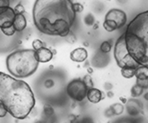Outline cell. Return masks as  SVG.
<instances>
[{
	"label": "cell",
	"instance_id": "6da1fadb",
	"mask_svg": "<svg viewBox=\"0 0 148 123\" xmlns=\"http://www.w3.org/2000/svg\"><path fill=\"white\" fill-rule=\"evenodd\" d=\"M71 0H35L32 20L40 33L66 37L76 20Z\"/></svg>",
	"mask_w": 148,
	"mask_h": 123
},
{
	"label": "cell",
	"instance_id": "7a4b0ae2",
	"mask_svg": "<svg viewBox=\"0 0 148 123\" xmlns=\"http://www.w3.org/2000/svg\"><path fill=\"white\" fill-rule=\"evenodd\" d=\"M0 102L16 120H25L35 106V97L26 81L0 71Z\"/></svg>",
	"mask_w": 148,
	"mask_h": 123
},
{
	"label": "cell",
	"instance_id": "3957f363",
	"mask_svg": "<svg viewBox=\"0 0 148 123\" xmlns=\"http://www.w3.org/2000/svg\"><path fill=\"white\" fill-rule=\"evenodd\" d=\"M123 34L132 58L139 65L148 67V10L134 17Z\"/></svg>",
	"mask_w": 148,
	"mask_h": 123
},
{
	"label": "cell",
	"instance_id": "277c9868",
	"mask_svg": "<svg viewBox=\"0 0 148 123\" xmlns=\"http://www.w3.org/2000/svg\"><path fill=\"white\" fill-rule=\"evenodd\" d=\"M39 61L34 49H20L7 57L6 66L11 76L17 79L28 78L37 70Z\"/></svg>",
	"mask_w": 148,
	"mask_h": 123
},
{
	"label": "cell",
	"instance_id": "5b68a950",
	"mask_svg": "<svg viewBox=\"0 0 148 123\" xmlns=\"http://www.w3.org/2000/svg\"><path fill=\"white\" fill-rule=\"evenodd\" d=\"M114 57L117 62V65L120 69H127V68H136L139 66L138 63L134 60L130 54L125 42L124 34H121L116 41L114 45Z\"/></svg>",
	"mask_w": 148,
	"mask_h": 123
},
{
	"label": "cell",
	"instance_id": "8992f818",
	"mask_svg": "<svg viewBox=\"0 0 148 123\" xmlns=\"http://www.w3.org/2000/svg\"><path fill=\"white\" fill-rule=\"evenodd\" d=\"M127 23V14L119 8H112L108 11L105 16V20L103 22L104 29L108 31H112L122 28Z\"/></svg>",
	"mask_w": 148,
	"mask_h": 123
},
{
	"label": "cell",
	"instance_id": "52a82bcc",
	"mask_svg": "<svg viewBox=\"0 0 148 123\" xmlns=\"http://www.w3.org/2000/svg\"><path fill=\"white\" fill-rule=\"evenodd\" d=\"M88 87L82 79H74L67 84L66 93L74 102H82L86 98Z\"/></svg>",
	"mask_w": 148,
	"mask_h": 123
},
{
	"label": "cell",
	"instance_id": "ba28073f",
	"mask_svg": "<svg viewBox=\"0 0 148 123\" xmlns=\"http://www.w3.org/2000/svg\"><path fill=\"white\" fill-rule=\"evenodd\" d=\"M16 13L11 7L0 8V29L6 28L13 24Z\"/></svg>",
	"mask_w": 148,
	"mask_h": 123
},
{
	"label": "cell",
	"instance_id": "9c48e42d",
	"mask_svg": "<svg viewBox=\"0 0 148 123\" xmlns=\"http://www.w3.org/2000/svg\"><path fill=\"white\" fill-rule=\"evenodd\" d=\"M126 110L129 116L137 117L143 112V105L137 99H129L126 104Z\"/></svg>",
	"mask_w": 148,
	"mask_h": 123
},
{
	"label": "cell",
	"instance_id": "30bf717a",
	"mask_svg": "<svg viewBox=\"0 0 148 123\" xmlns=\"http://www.w3.org/2000/svg\"><path fill=\"white\" fill-rule=\"evenodd\" d=\"M69 57L73 61V62H78V63H82L84 62L87 57H88V52L86 48L84 47H78L75 48L74 50L71 52L69 54Z\"/></svg>",
	"mask_w": 148,
	"mask_h": 123
},
{
	"label": "cell",
	"instance_id": "8fae6325",
	"mask_svg": "<svg viewBox=\"0 0 148 123\" xmlns=\"http://www.w3.org/2000/svg\"><path fill=\"white\" fill-rule=\"evenodd\" d=\"M105 94L100 91L99 89L97 88H90L88 89V92H87V95H86V98L88 99V101L92 104H97L99 103L100 101H102L104 98H105Z\"/></svg>",
	"mask_w": 148,
	"mask_h": 123
},
{
	"label": "cell",
	"instance_id": "7c38bea8",
	"mask_svg": "<svg viewBox=\"0 0 148 123\" xmlns=\"http://www.w3.org/2000/svg\"><path fill=\"white\" fill-rule=\"evenodd\" d=\"M36 57L38 59V61L40 63H46L49 62L51 59L53 58L54 54L52 52V49H50L48 47H43L39 50L35 51Z\"/></svg>",
	"mask_w": 148,
	"mask_h": 123
},
{
	"label": "cell",
	"instance_id": "4fadbf2b",
	"mask_svg": "<svg viewBox=\"0 0 148 123\" xmlns=\"http://www.w3.org/2000/svg\"><path fill=\"white\" fill-rule=\"evenodd\" d=\"M108 61H109V57L106 56V54L98 51L92 59V65L96 68H103L108 65Z\"/></svg>",
	"mask_w": 148,
	"mask_h": 123
},
{
	"label": "cell",
	"instance_id": "5bb4252c",
	"mask_svg": "<svg viewBox=\"0 0 148 123\" xmlns=\"http://www.w3.org/2000/svg\"><path fill=\"white\" fill-rule=\"evenodd\" d=\"M12 25L17 33H21V31H24L27 27V20L24 14H16Z\"/></svg>",
	"mask_w": 148,
	"mask_h": 123
},
{
	"label": "cell",
	"instance_id": "9a60e30c",
	"mask_svg": "<svg viewBox=\"0 0 148 123\" xmlns=\"http://www.w3.org/2000/svg\"><path fill=\"white\" fill-rule=\"evenodd\" d=\"M136 80H146L148 79V67L139 65L135 70Z\"/></svg>",
	"mask_w": 148,
	"mask_h": 123
},
{
	"label": "cell",
	"instance_id": "2e32d148",
	"mask_svg": "<svg viewBox=\"0 0 148 123\" xmlns=\"http://www.w3.org/2000/svg\"><path fill=\"white\" fill-rule=\"evenodd\" d=\"M43 115L46 118H51L55 116V109L52 105L46 103L43 107Z\"/></svg>",
	"mask_w": 148,
	"mask_h": 123
},
{
	"label": "cell",
	"instance_id": "e0dca14e",
	"mask_svg": "<svg viewBox=\"0 0 148 123\" xmlns=\"http://www.w3.org/2000/svg\"><path fill=\"white\" fill-rule=\"evenodd\" d=\"M112 44H113V41L111 39L104 41V42H102L100 44L99 51L104 54H108L111 51V49H112Z\"/></svg>",
	"mask_w": 148,
	"mask_h": 123
},
{
	"label": "cell",
	"instance_id": "ac0fdd59",
	"mask_svg": "<svg viewBox=\"0 0 148 123\" xmlns=\"http://www.w3.org/2000/svg\"><path fill=\"white\" fill-rule=\"evenodd\" d=\"M143 92H145V90H143L140 85L134 84L132 87V89H131V96L132 98L140 97L141 95L143 94Z\"/></svg>",
	"mask_w": 148,
	"mask_h": 123
},
{
	"label": "cell",
	"instance_id": "d6986e66",
	"mask_svg": "<svg viewBox=\"0 0 148 123\" xmlns=\"http://www.w3.org/2000/svg\"><path fill=\"white\" fill-rule=\"evenodd\" d=\"M135 70L134 68H127V69H121L120 73L125 79H132L135 77Z\"/></svg>",
	"mask_w": 148,
	"mask_h": 123
},
{
	"label": "cell",
	"instance_id": "ffe728a7",
	"mask_svg": "<svg viewBox=\"0 0 148 123\" xmlns=\"http://www.w3.org/2000/svg\"><path fill=\"white\" fill-rule=\"evenodd\" d=\"M110 107L112 108V110L115 114V116H119L124 112L125 107L124 105H122L121 103H115L112 106H110Z\"/></svg>",
	"mask_w": 148,
	"mask_h": 123
},
{
	"label": "cell",
	"instance_id": "44dd1931",
	"mask_svg": "<svg viewBox=\"0 0 148 123\" xmlns=\"http://www.w3.org/2000/svg\"><path fill=\"white\" fill-rule=\"evenodd\" d=\"M32 49H34V51H37V50H39L41 48L45 47L46 44L40 39H34V41H32Z\"/></svg>",
	"mask_w": 148,
	"mask_h": 123
},
{
	"label": "cell",
	"instance_id": "7402d4cb",
	"mask_svg": "<svg viewBox=\"0 0 148 123\" xmlns=\"http://www.w3.org/2000/svg\"><path fill=\"white\" fill-rule=\"evenodd\" d=\"M0 31H1V33H2L4 35L8 36V37H10V36H13L14 34H15V33H17L16 30L14 29L13 25L8 26V27H6V28H2V29H0Z\"/></svg>",
	"mask_w": 148,
	"mask_h": 123
},
{
	"label": "cell",
	"instance_id": "603a6c76",
	"mask_svg": "<svg viewBox=\"0 0 148 123\" xmlns=\"http://www.w3.org/2000/svg\"><path fill=\"white\" fill-rule=\"evenodd\" d=\"M83 21H84L85 25L87 26H92L94 23L95 22V16L89 13V14H87L84 18H83Z\"/></svg>",
	"mask_w": 148,
	"mask_h": 123
},
{
	"label": "cell",
	"instance_id": "cb8c5ba5",
	"mask_svg": "<svg viewBox=\"0 0 148 123\" xmlns=\"http://www.w3.org/2000/svg\"><path fill=\"white\" fill-rule=\"evenodd\" d=\"M82 81H84V83L86 84V86L88 87V89L92 88L94 87V81H92V78L91 77L90 74H87L82 78Z\"/></svg>",
	"mask_w": 148,
	"mask_h": 123
},
{
	"label": "cell",
	"instance_id": "d4e9b609",
	"mask_svg": "<svg viewBox=\"0 0 148 123\" xmlns=\"http://www.w3.org/2000/svg\"><path fill=\"white\" fill-rule=\"evenodd\" d=\"M13 10L15 11L16 14H24L25 13V8L21 3H18L17 5L13 8Z\"/></svg>",
	"mask_w": 148,
	"mask_h": 123
},
{
	"label": "cell",
	"instance_id": "484cf974",
	"mask_svg": "<svg viewBox=\"0 0 148 123\" xmlns=\"http://www.w3.org/2000/svg\"><path fill=\"white\" fill-rule=\"evenodd\" d=\"M65 39H66V41L69 43V44H74V43H76V41H77V37H76V35L74 34L72 31H71L66 37H65Z\"/></svg>",
	"mask_w": 148,
	"mask_h": 123
},
{
	"label": "cell",
	"instance_id": "4316f807",
	"mask_svg": "<svg viewBox=\"0 0 148 123\" xmlns=\"http://www.w3.org/2000/svg\"><path fill=\"white\" fill-rule=\"evenodd\" d=\"M136 84L140 85L143 90L148 89V79L146 80H136Z\"/></svg>",
	"mask_w": 148,
	"mask_h": 123
},
{
	"label": "cell",
	"instance_id": "83f0119b",
	"mask_svg": "<svg viewBox=\"0 0 148 123\" xmlns=\"http://www.w3.org/2000/svg\"><path fill=\"white\" fill-rule=\"evenodd\" d=\"M44 86L46 89H51L55 86V81L53 79H46L44 81Z\"/></svg>",
	"mask_w": 148,
	"mask_h": 123
},
{
	"label": "cell",
	"instance_id": "f1b7e54d",
	"mask_svg": "<svg viewBox=\"0 0 148 123\" xmlns=\"http://www.w3.org/2000/svg\"><path fill=\"white\" fill-rule=\"evenodd\" d=\"M8 114V110H7V108L6 107L4 106V105L0 102V118H5L7 115Z\"/></svg>",
	"mask_w": 148,
	"mask_h": 123
},
{
	"label": "cell",
	"instance_id": "f546056e",
	"mask_svg": "<svg viewBox=\"0 0 148 123\" xmlns=\"http://www.w3.org/2000/svg\"><path fill=\"white\" fill-rule=\"evenodd\" d=\"M73 8L76 13H81L83 11V10H84L83 5H82L81 3H73Z\"/></svg>",
	"mask_w": 148,
	"mask_h": 123
},
{
	"label": "cell",
	"instance_id": "4dcf8cb0",
	"mask_svg": "<svg viewBox=\"0 0 148 123\" xmlns=\"http://www.w3.org/2000/svg\"><path fill=\"white\" fill-rule=\"evenodd\" d=\"M105 117H106V118H113V117H115V114H114V112H113V110H112V108H111L110 107H108V108H106V110H105Z\"/></svg>",
	"mask_w": 148,
	"mask_h": 123
},
{
	"label": "cell",
	"instance_id": "1f68e13d",
	"mask_svg": "<svg viewBox=\"0 0 148 123\" xmlns=\"http://www.w3.org/2000/svg\"><path fill=\"white\" fill-rule=\"evenodd\" d=\"M10 0H0V8L5 7H10Z\"/></svg>",
	"mask_w": 148,
	"mask_h": 123
},
{
	"label": "cell",
	"instance_id": "d6a6232c",
	"mask_svg": "<svg viewBox=\"0 0 148 123\" xmlns=\"http://www.w3.org/2000/svg\"><path fill=\"white\" fill-rule=\"evenodd\" d=\"M82 123H95L94 122V120H92L91 118H89V117H86V118H82Z\"/></svg>",
	"mask_w": 148,
	"mask_h": 123
},
{
	"label": "cell",
	"instance_id": "836d02e7",
	"mask_svg": "<svg viewBox=\"0 0 148 123\" xmlns=\"http://www.w3.org/2000/svg\"><path fill=\"white\" fill-rule=\"evenodd\" d=\"M104 88H105L106 91H111V90H112V88H113V85L111 84L110 83H106L104 84Z\"/></svg>",
	"mask_w": 148,
	"mask_h": 123
},
{
	"label": "cell",
	"instance_id": "e575fe53",
	"mask_svg": "<svg viewBox=\"0 0 148 123\" xmlns=\"http://www.w3.org/2000/svg\"><path fill=\"white\" fill-rule=\"evenodd\" d=\"M119 101H120V103H121L122 105H126L127 102H128V99H127L126 97L120 96V97H119Z\"/></svg>",
	"mask_w": 148,
	"mask_h": 123
},
{
	"label": "cell",
	"instance_id": "d590c367",
	"mask_svg": "<svg viewBox=\"0 0 148 123\" xmlns=\"http://www.w3.org/2000/svg\"><path fill=\"white\" fill-rule=\"evenodd\" d=\"M106 96H108V98H112L114 96V93L112 92V91H106Z\"/></svg>",
	"mask_w": 148,
	"mask_h": 123
},
{
	"label": "cell",
	"instance_id": "8d00e7d4",
	"mask_svg": "<svg viewBox=\"0 0 148 123\" xmlns=\"http://www.w3.org/2000/svg\"><path fill=\"white\" fill-rule=\"evenodd\" d=\"M98 27H99V22L98 21H95L94 25H92V29L94 30H96V29H98Z\"/></svg>",
	"mask_w": 148,
	"mask_h": 123
},
{
	"label": "cell",
	"instance_id": "74e56055",
	"mask_svg": "<svg viewBox=\"0 0 148 123\" xmlns=\"http://www.w3.org/2000/svg\"><path fill=\"white\" fill-rule=\"evenodd\" d=\"M87 72H88V74H92V73H94V69L92 68H91V67H88L87 68Z\"/></svg>",
	"mask_w": 148,
	"mask_h": 123
},
{
	"label": "cell",
	"instance_id": "f35d334b",
	"mask_svg": "<svg viewBox=\"0 0 148 123\" xmlns=\"http://www.w3.org/2000/svg\"><path fill=\"white\" fill-rule=\"evenodd\" d=\"M143 98H145V99L146 100V101H148V92L143 94Z\"/></svg>",
	"mask_w": 148,
	"mask_h": 123
},
{
	"label": "cell",
	"instance_id": "ab89813d",
	"mask_svg": "<svg viewBox=\"0 0 148 123\" xmlns=\"http://www.w3.org/2000/svg\"><path fill=\"white\" fill-rule=\"evenodd\" d=\"M34 123H45V121L44 120H36Z\"/></svg>",
	"mask_w": 148,
	"mask_h": 123
},
{
	"label": "cell",
	"instance_id": "60d3db41",
	"mask_svg": "<svg viewBox=\"0 0 148 123\" xmlns=\"http://www.w3.org/2000/svg\"><path fill=\"white\" fill-rule=\"evenodd\" d=\"M83 45H84V46H88V45H89V43H88V42H83Z\"/></svg>",
	"mask_w": 148,
	"mask_h": 123
},
{
	"label": "cell",
	"instance_id": "b9f144b4",
	"mask_svg": "<svg viewBox=\"0 0 148 123\" xmlns=\"http://www.w3.org/2000/svg\"><path fill=\"white\" fill-rule=\"evenodd\" d=\"M74 123H82V120H78L77 121H75Z\"/></svg>",
	"mask_w": 148,
	"mask_h": 123
},
{
	"label": "cell",
	"instance_id": "7bdbcfd3",
	"mask_svg": "<svg viewBox=\"0 0 148 123\" xmlns=\"http://www.w3.org/2000/svg\"><path fill=\"white\" fill-rule=\"evenodd\" d=\"M114 123H130V122H114Z\"/></svg>",
	"mask_w": 148,
	"mask_h": 123
},
{
	"label": "cell",
	"instance_id": "ee69618b",
	"mask_svg": "<svg viewBox=\"0 0 148 123\" xmlns=\"http://www.w3.org/2000/svg\"><path fill=\"white\" fill-rule=\"evenodd\" d=\"M50 123H57V122H56V121H51Z\"/></svg>",
	"mask_w": 148,
	"mask_h": 123
},
{
	"label": "cell",
	"instance_id": "f6af8a7d",
	"mask_svg": "<svg viewBox=\"0 0 148 123\" xmlns=\"http://www.w3.org/2000/svg\"><path fill=\"white\" fill-rule=\"evenodd\" d=\"M13 1H15V0H10V2H13Z\"/></svg>",
	"mask_w": 148,
	"mask_h": 123
},
{
	"label": "cell",
	"instance_id": "bcb514c9",
	"mask_svg": "<svg viewBox=\"0 0 148 123\" xmlns=\"http://www.w3.org/2000/svg\"><path fill=\"white\" fill-rule=\"evenodd\" d=\"M106 1H111V0H106Z\"/></svg>",
	"mask_w": 148,
	"mask_h": 123
}]
</instances>
